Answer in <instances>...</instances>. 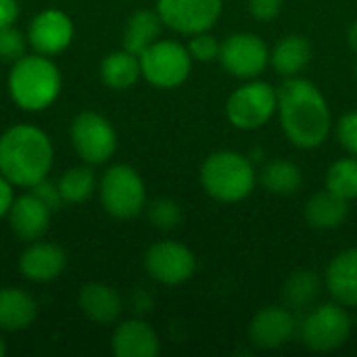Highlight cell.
<instances>
[{"instance_id":"cell-1","label":"cell","mask_w":357,"mask_h":357,"mask_svg":"<svg viewBox=\"0 0 357 357\" xmlns=\"http://www.w3.org/2000/svg\"><path fill=\"white\" fill-rule=\"evenodd\" d=\"M276 90V115L287 140L301 151L320 149L328 140L335 126L331 105L322 90L301 75L284 77V82Z\"/></svg>"},{"instance_id":"cell-2","label":"cell","mask_w":357,"mask_h":357,"mask_svg":"<svg viewBox=\"0 0 357 357\" xmlns=\"http://www.w3.org/2000/svg\"><path fill=\"white\" fill-rule=\"evenodd\" d=\"M52 161V142L38 126L17 123L0 136V174L13 186H36L48 178Z\"/></svg>"},{"instance_id":"cell-3","label":"cell","mask_w":357,"mask_h":357,"mask_svg":"<svg viewBox=\"0 0 357 357\" xmlns=\"http://www.w3.org/2000/svg\"><path fill=\"white\" fill-rule=\"evenodd\" d=\"M61 71L46 54H25L13 63L8 73V94L23 111H44L61 94Z\"/></svg>"},{"instance_id":"cell-4","label":"cell","mask_w":357,"mask_h":357,"mask_svg":"<svg viewBox=\"0 0 357 357\" xmlns=\"http://www.w3.org/2000/svg\"><path fill=\"white\" fill-rule=\"evenodd\" d=\"M203 190L218 203H241L257 184V172L247 155L236 151L211 153L199 172Z\"/></svg>"},{"instance_id":"cell-5","label":"cell","mask_w":357,"mask_h":357,"mask_svg":"<svg viewBox=\"0 0 357 357\" xmlns=\"http://www.w3.org/2000/svg\"><path fill=\"white\" fill-rule=\"evenodd\" d=\"M301 343L316 354L341 349L351 337V316L345 305L331 301L312 307L297 326Z\"/></svg>"},{"instance_id":"cell-6","label":"cell","mask_w":357,"mask_h":357,"mask_svg":"<svg viewBox=\"0 0 357 357\" xmlns=\"http://www.w3.org/2000/svg\"><path fill=\"white\" fill-rule=\"evenodd\" d=\"M278 109V90L255 77L245 79L226 100V119L241 132H255L270 123Z\"/></svg>"},{"instance_id":"cell-7","label":"cell","mask_w":357,"mask_h":357,"mask_svg":"<svg viewBox=\"0 0 357 357\" xmlns=\"http://www.w3.org/2000/svg\"><path fill=\"white\" fill-rule=\"evenodd\" d=\"M98 195L105 211L117 220H132L146 207V186L142 176L126 163L111 165L100 182Z\"/></svg>"},{"instance_id":"cell-8","label":"cell","mask_w":357,"mask_h":357,"mask_svg":"<svg viewBox=\"0 0 357 357\" xmlns=\"http://www.w3.org/2000/svg\"><path fill=\"white\" fill-rule=\"evenodd\" d=\"M192 63L188 48L176 40H157L140 54L142 77L161 90L180 88L190 77Z\"/></svg>"},{"instance_id":"cell-9","label":"cell","mask_w":357,"mask_h":357,"mask_svg":"<svg viewBox=\"0 0 357 357\" xmlns=\"http://www.w3.org/2000/svg\"><path fill=\"white\" fill-rule=\"evenodd\" d=\"M71 142L75 153L88 165L107 163L117 151V134L107 117L94 111L75 115L71 123Z\"/></svg>"},{"instance_id":"cell-10","label":"cell","mask_w":357,"mask_h":357,"mask_svg":"<svg viewBox=\"0 0 357 357\" xmlns=\"http://www.w3.org/2000/svg\"><path fill=\"white\" fill-rule=\"evenodd\" d=\"M218 61L232 77L255 79L270 65V48L261 36L251 31H236L222 42Z\"/></svg>"},{"instance_id":"cell-11","label":"cell","mask_w":357,"mask_h":357,"mask_svg":"<svg viewBox=\"0 0 357 357\" xmlns=\"http://www.w3.org/2000/svg\"><path fill=\"white\" fill-rule=\"evenodd\" d=\"M144 270L159 284L178 287L192 278L197 270V257L178 241H159L146 249Z\"/></svg>"},{"instance_id":"cell-12","label":"cell","mask_w":357,"mask_h":357,"mask_svg":"<svg viewBox=\"0 0 357 357\" xmlns=\"http://www.w3.org/2000/svg\"><path fill=\"white\" fill-rule=\"evenodd\" d=\"M222 8L224 0H157L155 6L163 25L182 36L209 31L218 23Z\"/></svg>"},{"instance_id":"cell-13","label":"cell","mask_w":357,"mask_h":357,"mask_svg":"<svg viewBox=\"0 0 357 357\" xmlns=\"http://www.w3.org/2000/svg\"><path fill=\"white\" fill-rule=\"evenodd\" d=\"M297 318L287 305H266L249 322V341L264 351L284 347L297 335Z\"/></svg>"},{"instance_id":"cell-14","label":"cell","mask_w":357,"mask_h":357,"mask_svg":"<svg viewBox=\"0 0 357 357\" xmlns=\"http://www.w3.org/2000/svg\"><path fill=\"white\" fill-rule=\"evenodd\" d=\"M73 31V21L67 13L59 8H46L31 19L27 40L36 52L52 56L63 52L71 44Z\"/></svg>"},{"instance_id":"cell-15","label":"cell","mask_w":357,"mask_h":357,"mask_svg":"<svg viewBox=\"0 0 357 357\" xmlns=\"http://www.w3.org/2000/svg\"><path fill=\"white\" fill-rule=\"evenodd\" d=\"M50 213L52 209L44 205L31 190L17 197L8 209V224L10 230L25 243H33L42 238L50 228Z\"/></svg>"},{"instance_id":"cell-16","label":"cell","mask_w":357,"mask_h":357,"mask_svg":"<svg viewBox=\"0 0 357 357\" xmlns=\"http://www.w3.org/2000/svg\"><path fill=\"white\" fill-rule=\"evenodd\" d=\"M67 266L65 251L54 243L33 241L19 257V272L31 282H50L63 274Z\"/></svg>"},{"instance_id":"cell-17","label":"cell","mask_w":357,"mask_h":357,"mask_svg":"<svg viewBox=\"0 0 357 357\" xmlns=\"http://www.w3.org/2000/svg\"><path fill=\"white\" fill-rule=\"evenodd\" d=\"M324 287L333 301L357 307V247L337 253L324 272Z\"/></svg>"},{"instance_id":"cell-18","label":"cell","mask_w":357,"mask_h":357,"mask_svg":"<svg viewBox=\"0 0 357 357\" xmlns=\"http://www.w3.org/2000/svg\"><path fill=\"white\" fill-rule=\"evenodd\" d=\"M111 351L117 357H157L161 351V341L151 324L134 318L115 328Z\"/></svg>"},{"instance_id":"cell-19","label":"cell","mask_w":357,"mask_h":357,"mask_svg":"<svg viewBox=\"0 0 357 357\" xmlns=\"http://www.w3.org/2000/svg\"><path fill=\"white\" fill-rule=\"evenodd\" d=\"M77 305L84 316L96 324H113L123 310L119 293L102 282H90L79 289Z\"/></svg>"},{"instance_id":"cell-20","label":"cell","mask_w":357,"mask_h":357,"mask_svg":"<svg viewBox=\"0 0 357 357\" xmlns=\"http://www.w3.org/2000/svg\"><path fill=\"white\" fill-rule=\"evenodd\" d=\"M312 61V44L301 33L282 36L274 48H270V65L282 77H297Z\"/></svg>"},{"instance_id":"cell-21","label":"cell","mask_w":357,"mask_h":357,"mask_svg":"<svg viewBox=\"0 0 357 357\" xmlns=\"http://www.w3.org/2000/svg\"><path fill=\"white\" fill-rule=\"evenodd\" d=\"M303 215L305 222L314 228V230H337L339 226L345 224L347 215H349V201L333 195L331 190H318L314 192L303 207Z\"/></svg>"},{"instance_id":"cell-22","label":"cell","mask_w":357,"mask_h":357,"mask_svg":"<svg viewBox=\"0 0 357 357\" xmlns=\"http://www.w3.org/2000/svg\"><path fill=\"white\" fill-rule=\"evenodd\" d=\"M36 314L38 305L29 293L15 287L0 289V331H25L33 324Z\"/></svg>"},{"instance_id":"cell-23","label":"cell","mask_w":357,"mask_h":357,"mask_svg":"<svg viewBox=\"0 0 357 357\" xmlns=\"http://www.w3.org/2000/svg\"><path fill=\"white\" fill-rule=\"evenodd\" d=\"M140 77V56L126 48L109 52L100 63V79L113 90H128Z\"/></svg>"},{"instance_id":"cell-24","label":"cell","mask_w":357,"mask_h":357,"mask_svg":"<svg viewBox=\"0 0 357 357\" xmlns=\"http://www.w3.org/2000/svg\"><path fill=\"white\" fill-rule=\"evenodd\" d=\"M163 27L165 25H163V21H161V17H159L157 10H151V8L136 10L128 19V23H126V29H123V48L140 56L153 42L159 40Z\"/></svg>"},{"instance_id":"cell-25","label":"cell","mask_w":357,"mask_h":357,"mask_svg":"<svg viewBox=\"0 0 357 357\" xmlns=\"http://www.w3.org/2000/svg\"><path fill=\"white\" fill-rule=\"evenodd\" d=\"M261 186L276 197H291L303 184V172L295 161L289 159H272L257 174Z\"/></svg>"},{"instance_id":"cell-26","label":"cell","mask_w":357,"mask_h":357,"mask_svg":"<svg viewBox=\"0 0 357 357\" xmlns=\"http://www.w3.org/2000/svg\"><path fill=\"white\" fill-rule=\"evenodd\" d=\"M320 293V276L314 270H297L291 274L282 287L284 305L291 310L310 307Z\"/></svg>"},{"instance_id":"cell-27","label":"cell","mask_w":357,"mask_h":357,"mask_svg":"<svg viewBox=\"0 0 357 357\" xmlns=\"http://www.w3.org/2000/svg\"><path fill=\"white\" fill-rule=\"evenodd\" d=\"M324 184H326V190H331L333 195L345 201L357 199V157L349 155L331 163Z\"/></svg>"},{"instance_id":"cell-28","label":"cell","mask_w":357,"mask_h":357,"mask_svg":"<svg viewBox=\"0 0 357 357\" xmlns=\"http://www.w3.org/2000/svg\"><path fill=\"white\" fill-rule=\"evenodd\" d=\"M59 190L65 203H84L96 190V176L92 167H71L59 178Z\"/></svg>"},{"instance_id":"cell-29","label":"cell","mask_w":357,"mask_h":357,"mask_svg":"<svg viewBox=\"0 0 357 357\" xmlns=\"http://www.w3.org/2000/svg\"><path fill=\"white\" fill-rule=\"evenodd\" d=\"M149 220L159 230H176L182 224V209L172 199H157L149 205Z\"/></svg>"},{"instance_id":"cell-30","label":"cell","mask_w":357,"mask_h":357,"mask_svg":"<svg viewBox=\"0 0 357 357\" xmlns=\"http://www.w3.org/2000/svg\"><path fill=\"white\" fill-rule=\"evenodd\" d=\"M186 48H188L192 61H197V63H211V61H218L222 42L213 33H209V31H199V33L188 36Z\"/></svg>"},{"instance_id":"cell-31","label":"cell","mask_w":357,"mask_h":357,"mask_svg":"<svg viewBox=\"0 0 357 357\" xmlns=\"http://www.w3.org/2000/svg\"><path fill=\"white\" fill-rule=\"evenodd\" d=\"M27 44H29L27 36H23L13 25L0 27V61L13 65L15 61L27 54Z\"/></svg>"},{"instance_id":"cell-32","label":"cell","mask_w":357,"mask_h":357,"mask_svg":"<svg viewBox=\"0 0 357 357\" xmlns=\"http://www.w3.org/2000/svg\"><path fill=\"white\" fill-rule=\"evenodd\" d=\"M335 134L339 144L349 153L357 157V111H349L341 115V119L335 123Z\"/></svg>"},{"instance_id":"cell-33","label":"cell","mask_w":357,"mask_h":357,"mask_svg":"<svg viewBox=\"0 0 357 357\" xmlns=\"http://www.w3.org/2000/svg\"><path fill=\"white\" fill-rule=\"evenodd\" d=\"M247 8H249V15L255 21L268 23V21H274L280 15L282 0H247Z\"/></svg>"},{"instance_id":"cell-34","label":"cell","mask_w":357,"mask_h":357,"mask_svg":"<svg viewBox=\"0 0 357 357\" xmlns=\"http://www.w3.org/2000/svg\"><path fill=\"white\" fill-rule=\"evenodd\" d=\"M44 205H48L52 211L54 209H59L65 201H63V197H61V190H59V184L56 182H50L48 178H44L42 182H38L36 186H31L29 188Z\"/></svg>"},{"instance_id":"cell-35","label":"cell","mask_w":357,"mask_h":357,"mask_svg":"<svg viewBox=\"0 0 357 357\" xmlns=\"http://www.w3.org/2000/svg\"><path fill=\"white\" fill-rule=\"evenodd\" d=\"M19 17L17 0H0V27H8Z\"/></svg>"},{"instance_id":"cell-36","label":"cell","mask_w":357,"mask_h":357,"mask_svg":"<svg viewBox=\"0 0 357 357\" xmlns=\"http://www.w3.org/2000/svg\"><path fill=\"white\" fill-rule=\"evenodd\" d=\"M15 201V192H13V184L0 174V218L8 215V209Z\"/></svg>"},{"instance_id":"cell-37","label":"cell","mask_w":357,"mask_h":357,"mask_svg":"<svg viewBox=\"0 0 357 357\" xmlns=\"http://www.w3.org/2000/svg\"><path fill=\"white\" fill-rule=\"evenodd\" d=\"M347 44H349V48L357 54V19L349 25V29H347Z\"/></svg>"},{"instance_id":"cell-38","label":"cell","mask_w":357,"mask_h":357,"mask_svg":"<svg viewBox=\"0 0 357 357\" xmlns=\"http://www.w3.org/2000/svg\"><path fill=\"white\" fill-rule=\"evenodd\" d=\"M6 356V343H4V339H2V335H0V357Z\"/></svg>"},{"instance_id":"cell-39","label":"cell","mask_w":357,"mask_h":357,"mask_svg":"<svg viewBox=\"0 0 357 357\" xmlns=\"http://www.w3.org/2000/svg\"><path fill=\"white\" fill-rule=\"evenodd\" d=\"M354 75H356V79H357V63H356V67H354Z\"/></svg>"}]
</instances>
